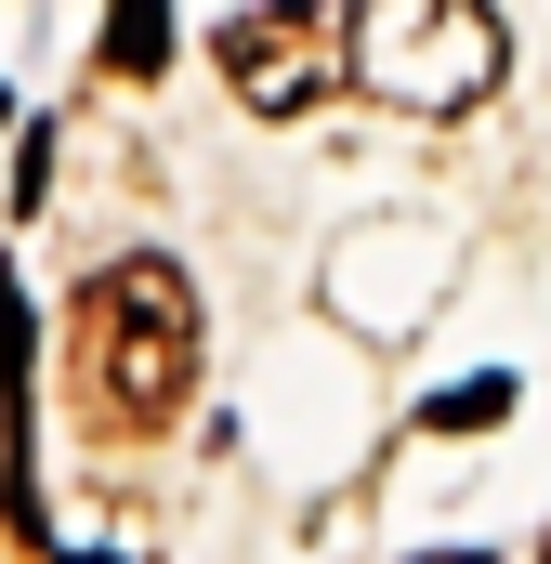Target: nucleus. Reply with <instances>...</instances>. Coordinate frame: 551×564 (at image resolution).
<instances>
[{
	"label": "nucleus",
	"mask_w": 551,
	"mask_h": 564,
	"mask_svg": "<svg viewBox=\"0 0 551 564\" xmlns=\"http://www.w3.org/2000/svg\"><path fill=\"white\" fill-rule=\"evenodd\" d=\"M79 394L106 433H171V408L197 394V289L158 250H132L79 289Z\"/></svg>",
	"instance_id": "f257e3e1"
},
{
	"label": "nucleus",
	"mask_w": 551,
	"mask_h": 564,
	"mask_svg": "<svg viewBox=\"0 0 551 564\" xmlns=\"http://www.w3.org/2000/svg\"><path fill=\"white\" fill-rule=\"evenodd\" d=\"M355 79H368V106L473 119L512 79V26H499V0H355Z\"/></svg>",
	"instance_id": "f03ea898"
},
{
	"label": "nucleus",
	"mask_w": 551,
	"mask_h": 564,
	"mask_svg": "<svg viewBox=\"0 0 551 564\" xmlns=\"http://www.w3.org/2000/svg\"><path fill=\"white\" fill-rule=\"evenodd\" d=\"M224 79H237V106L302 119V106H328V93L355 79V26H342L328 0H250V13L224 26Z\"/></svg>",
	"instance_id": "7ed1b4c3"
},
{
	"label": "nucleus",
	"mask_w": 551,
	"mask_h": 564,
	"mask_svg": "<svg viewBox=\"0 0 551 564\" xmlns=\"http://www.w3.org/2000/svg\"><path fill=\"white\" fill-rule=\"evenodd\" d=\"M106 79H171V0H119L106 13Z\"/></svg>",
	"instance_id": "20e7f679"
},
{
	"label": "nucleus",
	"mask_w": 551,
	"mask_h": 564,
	"mask_svg": "<svg viewBox=\"0 0 551 564\" xmlns=\"http://www.w3.org/2000/svg\"><path fill=\"white\" fill-rule=\"evenodd\" d=\"M512 421V381L486 368V381H460V394H433V433H499Z\"/></svg>",
	"instance_id": "39448f33"
},
{
	"label": "nucleus",
	"mask_w": 551,
	"mask_h": 564,
	"mask_svg": "<svg viewBox=\"0 0 551 564\" xmlns=\"http://www.w3.org/2000/svg\"><path fill=\"white\" fill-rule=\"evenodd\" d=\"M420 564H486V552H420Z\"/></svg>",
	"instance_id": "423d86ee"
},
{
	"label": "nucleus",
	"mask_w": 551,
	"mask_h": 564,
	"mask_svg": "<svg viewBox=\"0 0 551 564\" xmlns=\"http://www.w3.org/2000/svg\"><path fill=\"white\" fill-rule=\"evenodd\" d=\"M79 564H106V552H79Z\"/></svg>",
	"instance_id": "0eeeda50"
},
{
	"label": "nucleus",
	"mask_w": 551,
	"mask_h": 564,
	"mask_svg": "<svg viewBox=\"0 0 551 564\" xmlns=\"http://www.w3.org/2000/svg\"><path fill=\"white\" fill-rule=\"evenodd\" d=\"M539 564H551V552H539Z\"/></svg>",
	"instance_id": "6e6552de"
}]
</instances>
